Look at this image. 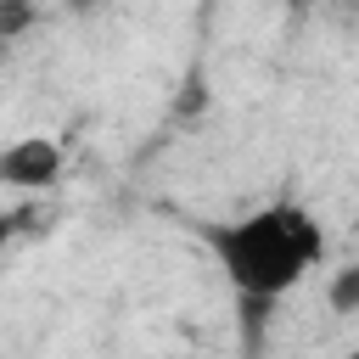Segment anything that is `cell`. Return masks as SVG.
<instances>
[{
  "label": "cell",
  "instance_id": "6da1fadb",
  "mask_svg": "<svg viewBox=\"0 0 359 359\" xmlns=\"http://www.w3.org/2000/svg\"><path fill=\"white\" fill-rule=\"evenodd\" d=\"M213 252L230 275V286L247 303H275L286 297L325 252V236L309 208L297 202H269L224 230H213Z\"/></svg>",
  "mask_w": 359,
  "mask_h": 359
},
{
  "label": "cell",
  "instance_id": "7a4b0ae2",
  "mask_svg": "<svg viewBox=\"0 0 359 359\" xmlns=\"http://www.w3.org/2000/svg\"><path fill=\"white\" fill-rule=\"evenodd\" d=\"M62 174V146L50 135H22L0 151V185L11 191H45Z\"/></svg>",
  "mask_w": 359,
  "mask_h": 359
},
{
  "label": "cell",
  "instance_id": "3957f363",
  "mask_svg": "<svg viewBox=\"0 0 359 359\" xmlns=\"http://www.w3.org/2000/svg\"><path fill=\"white\" fill-rule=\"evenodd\" d=\"M331 309H337V314H359V264L337 269V280H331Z\"/></svg>",
  "mask_w": 359,
  "mask_h": 359
},
{
  "label": "cell",
  "instance_id": "277c9868",
  "mask_svg": "<svg viewBox=\"0 0 359 359\" xmlns=\"http://www.w3.org/2000/svg\"><path fill=\"white\" fill-rule=\"evenodd\" d=\"M28 22H34V0H0V39L28 34Z\"/></svg>",
  "mask_w": 359,
  "mask_h": 359
},
{
  "label": "cell",
  "instance_id": "5b68a950",
  "mask_svg": "<svg viewBox=\"0 0 359 359\" xmlns=\"http://www.w3.org/2000/svg\"><path fill=\"white\" fill-rule=\"evenodd\" d=\"M17 219H22V213H0V247L17 236Z\"/></svg>",
  "mask_w": 359,
  "mask_h": 359
}]
</instances>
